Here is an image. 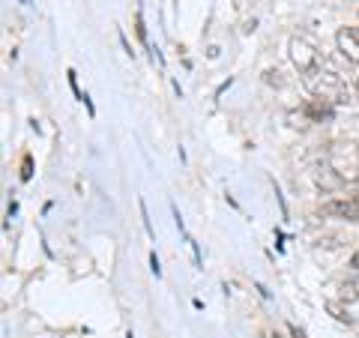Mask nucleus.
<instances>
[{"mask_svg": "<svg viewBox=\"0 0 359 338\" xmlns=\"http://www.w3.org/2000/svg\"><path fill=\"white\" fill-rule=\"evenodd\" d=\"M353 198H356V201H359V186H356V191H353Z\"/></svg>", "mask_w": 359, "mask_h": 338, "instance_id": "obj_11", "label": "nucleus"}, {"mask_svg": "<svg viewBox=\"0 0 359 338\" xmlns=\"http://www.w3.org/2000/svg\"><path fill=\"white\" fill-rule=\"evenodd\" d=\"M335 45L351 63H359V27H341L335 33Z\"/></svg>", "mask_w": 359, "mask_h": 338, "instance_id": "obj_4", "label": "nucleus"}, {"mask_svg": "<svg viewBox=\"0 0 359 338\" xmlns=\"http://www.w3.org/2000/svg\"><path fill=\"white\" fill-rule=\"evenodd\" d=\"M135 30H138V39H141V45H144V48H150V39H147V27H144V15H141V13L135 15Z\"/></svg>", "mask_w": 359, "mask_h": 338, "instance_id": "obj_6", "label": "nucleus"}, {"mask_svg": "<svg viewBox=\"0 0 359 338\" xmlns=\"http://www.w3.org/2000/svg\"><path fill=\"white\" fill-rule=\"evenodd\" d=\"M353 90H356V96H359V78H356V81H353Z\"/></svg>", "mask_w": 359, "mask_h": 338, "instance_id": "obj_10", "label": "nucleus"}, {"mask_svg": "<svg viewBox=\"0 0 359 338\" xmlns=\"http://www.w3.org/2000/svg\"><path fill=\"white\" fill-rule=\"evenodd\" d=\"M306 114L311 117V120H330L332 117V105L330 102H323V99H311V102L306 105Z\"/></svg>", "mask_w": 359, "mask_h": 338, "instance_id": "obj_5", "label": "nucleus"}, {"mask_svg": "<svg viewBox=\"0 0 359 338\" xmlns=\"http://www.w3.org/2000/svg\"><path fill=\"white\" fill-rule=\"evenodd\" d=\"M323 216H332V219H344V222H359V201L351 198H332L323 204Z\"/></svg>", "mask_w": 359, "mask_h": 338, "instance_id": "obj_3", "label": "nucleus"}, {"mask_svg": "<svg viewBox=\"0 0 359 338\" xmlns=\"http://www.w3.org/2000/svg\"><path fill=\"white\" fill-rule=\"evenodd\" d=\"M302 81H306V87L314 93V99H323V102H330V105L347 102V84L332 69H318L314 75L302 78Z\"/></svg>", "mask_w": 359, "mask_h": 338, "instance_id": "obj_1", "label": "nucleus"}, {"mask_svg": "<svg viewBox=\"0 0 359 338\" xmlns=\"http://www.w3.org/2000/svg\"><path fill=\"white\" fill-rule=\"evenodd\" d=\"M33 174V165H30V156H25V168H21V180H30Z\"/></svg>", "mask_w": 359, "mask_h": 338, "instance_id": "obj_7", "label": "nucleus"}, {"mask_svg": "<svg viewBox=\"0 0 359 338\" xmlns=\"http://www.w3.org/2000/svg\"><path fill=\"white\" fill-rule=\"evenodd\" d=\"M351 266H353V269H359V249H356V252H353V257H351Z\"/></svg>", "mask_w": 359, "mask_h": 338, "instance_id": "obj_9", "label": "nucleus"}, {"mask_svg": "<svg viewBox=\"0 0 359 338\" xmlns=\"http://www.w3.org/2000/svg\"><path fill=\"white\" fill-rule=\"evenodd\" d=\"M150 266H153V273H156V276L162 273V266H159V257H156V252L150 255Z\"/></svg>", "mask_w": 359, "mask_h": 338, "instance_id": "obj_8", "label": "nucleus"}, {"mask_svg": "<svg viewBox=\"0 0 359 338\" xmlns=\"http://www.w3.org/2000/svg\"><path fill=\"white\" fill-rule=\"evenodd\" d=\"M287 48H290V60H294V66L299 69L302 78H309V75H314L318 69H323V66H320V54L314 51V45L309 39L294 36Z\"/></svg>", "mask_w": 359, "mask_h": 338, "instance_id": "obj_2", "label": "nucleus"}]
</instances>
